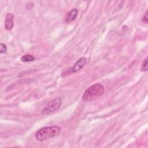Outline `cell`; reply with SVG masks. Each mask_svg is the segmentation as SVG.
Instances as JSON below:
<instances>
[{"label":"cell","mask_w":148,"mask_h":148,"mask_svg":"<svg viewBox=\"0 0 148 148\" xmlns=\"http://www.w3.org/2000/svg\"><path fill=\"white\" fill-rule=\"evenodd\" d=\"M147 57H146L141 64L140 70L142 72H145L147 71Z\"/></svg>","instance_id":"cell-8"},{"label":"cell","mask_w":148,"mask_h":148,"mask_svg":"<svg viewBox=\"0 0 148 148\" xmlns=\"http://www.w3.org/2000/svg\"><path fill=\"white\" fill-rule=\"evenodd\" d=\"M61 131V128L57 125L45 127L38 130L35 135L37 140L42 142L57 136Z\"/></svg>","instance_id":"cell-1"},{"label":"cell","mask_w":148,"mask_h":148,"mask_svg":"<svg viewBox=\"0 0 148 148\" xmlns=\"http://www.w3.org/2000/svg\"><path fill=\"white\" fill-rule=\"evenodd\" d=\"M142 21L145 24H147V11H146V13L142 18Z\"/></svg>","instance_id":"cell-10"},{"label":"cell","mask_w":148,"mask_h":148,"mask_svg":"<svg viewBox=\"0 0 148 148\" xmlns=\"http://www.w3.org/2000/svg\"><path fill=\"white\" fill-rule=\"evenodd\" d=\"M7 50V47L6 46L3 44V43H1L0 44V53L2 54L6 52Z\"/></svg>","instance_id":"cell-9"},{"label":"cell","mask_w":148,"mask_h":148,"mask_svg":"<svg viewBox=\"0 0 148 148\" xmlns=\"http://www.w3.org/2000/svg\"><path fill=\"white\" fill-rule=\"evenodd\" d=\"M87 59L85 57H82L79 58L73 65V66L70 68L69 69H68L65 72V74H70L72 73L76 72L80 70L85 65L86 63Z\"/></svg>","instance_id":"cell-4"},{"label":"cell","mask_w":148,"mask_h":148,"mask_svg":"<svg viewBox=\"0 0 148 148\" xmlns=\"http://www.w3.org/2000/svg\"><path fill=\"white\" fill-rule=\"evenodd\" d=\"M35 57L31 54H25L21 57V60L23 62H31L35 60Z\"/></svg>","instance_id":"cell-7"},{"label":"cell","mask_w":148,"mask_h":148,"mask_svg":"<svg viewBox=\"0 0 148 148\" xmlns=\"http://www.w3.org/2000/svg\"><path fill=\"white\" fill-rule=\"evenodd\" d=\"M78 14V10L76 8L72 9L69 12H68L65 18V22L69 23L74 21Z\"/></svg>","instance_id":"cell-5"},{"label":"cell","mask_w":148,"mask_h":148,"mask_svg":"<svg viewBox=\"0 0 148 148\" xmlns=\"http://www.w3.org/2000/svg\"><path fill=\"white\" fill-rule=\"evenodd\" d=\"M105 91L104 86L101 83H95L87 88L82 95L84 101H94L102 96Z\"/></svg>","instance_id":"cell-2"},{"label":"cell","mask_w":148,"mask_h":148,"mask_svg":"<svg viewBox=\"0 0 148 148\" xmlns=\"http://www.w3.org/2000/svg\"><path fill=\"white\" fill-rule=\"evenodd\" d=\"M14 15L12 13H8L5 18V28L7 30H10L13 27Z\"/></svg>","instance_id":"cell-6"},{"label":"cell","mask_w":148,"mask_h":148,"mask_svg":"<svg viewBox=\"0 0 148 148\" xmlns=\"http://www.w3.org/2000/svg\"><path fill=\"white\" fill-rule=\"evenodd\" d=\"M62 103L61 98L57 97L56 98L49 102L42 110V114H47L57 110L61 106Z\"/></svg>","instance_id":"cell-3"}]
</instances>
